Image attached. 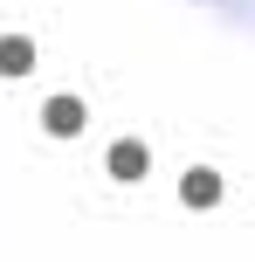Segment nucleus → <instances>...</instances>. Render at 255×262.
<instances>
[{"label":"nucleus","mask_w":255,"mask_h":262,"mask_svg":"<svg viewBox=\"0 0 255 262\" xmlns=\"http://www.w3.org/2000/svg\"><path fill=\"white\" fill-rule=\"evenodd\" d=\"M187 200H193V207H207V200H221V180H214V172H187Z\"/></svg>","instance_id":"nucleus-1"},{"label":"nucleus","mask_w":255,"mask_h":262,"mask_svg":"<svg viewBox=\"0 0 255 262\" xmlns=\"http://www.w3.org/2000/svg\"><path fill=\"white\" fill-rule=\"evenodd\" d=\"M49 124L62 131V138H69V131L83 124V104H76V97H55V104H49Z\"/></svg>","instance_id":"nucleus-2"},{"label":"nucleus","mask_w":255,"mask_h":262,"mask_svg":"<svg viewBox=\"0 0 255 262\" xmlns=\"http://www.w3.org/2000/svg\"><path fill=\"white\" fill-rule=\"evenodd\" d=\"M110 166H118V172H145V152H138V145H118V152H110Z\"/></svg>","instance_id":"nucleus-3"},{"label":"nucleus","mask_w":255,"mask_h":262,"mask_svg":"<svg viewBox=\"0 0 255 262\" xmlns=\"http://www.w3.org/2000/svg\"><path fill=\"white\" fill-rule=\"evenodd\" d=\"M0 69H28V41H0Z\"/></svg>","instance_id":"nucleus-4"}]
</instances>
